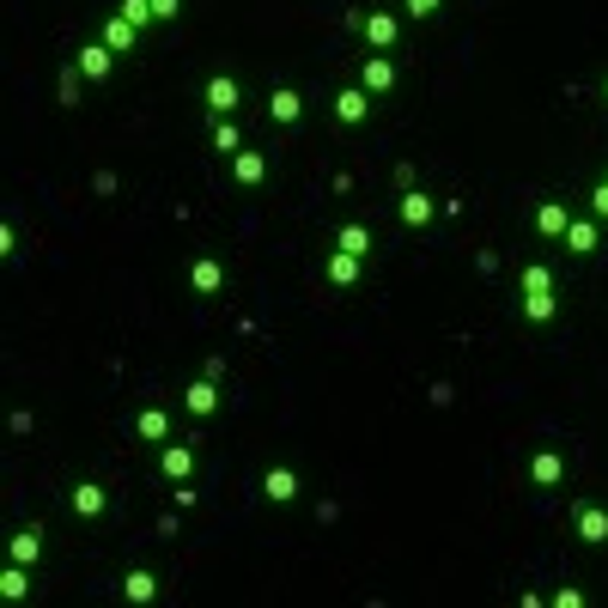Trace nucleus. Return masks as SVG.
I'll use <instances>...</instances> for the list:
<instances>
[{"mask_svg":"<svg viewBox=\"0 0 608 608\" xmlns=\"http://www.w3.org/2000/svg\"><path fill=\"white\" fill-rule=\"evenodd\" d=\"M262 493H268L274 505H292V499H298V475H292L286 463H274V469L262 475Z\"/></svg>","mask_w":608,"mask_h":608,"instance_id":"nucleus-17","label":"nucleus"},{"mask_svg":"<svg viewBox=\"0 0 608 608\" xmlns=\"http://www.w3.org/2000/svg\"><path fill=\"white\" fill-rule=\"evenodd\" d=\"M371 244H377V238H371V225H359V219L335 232V250H347V256H359V262L371 256Z\"/></svg>","mask_w":608,"mask_h":608,"instance_id":"nucleus-19","label":"nucleus"},{"mask_svg":"<svg viewBox=\"0 0 608 608\" xmlns=\"http://www.w3.org/2000/svg\"><path fill=\"white\" fill-rule=\"evenodd\" d=\"M572 536H578L584 548H602V542H608V505L584 499V505L572 511Z\"/></svg>","mask_w":608,"mask_h":608,"instance_id":"nucleus-2","label":"nucleus"},{"mask_svg":"<svg viewBox=\"0 0 608 608\" xmlns=\"http://www.w3.org/2000/svg\"><path fill=\"white\" fill-rule=\"evenodd\" d=\"M104 43H110V49H116V55H128V49H134V43H140V31H134V25H128V19H122V13H110V19H104Z\"/></svg>","mask_w":608,"mask_h":608,"instance_id":"nucleus-23","label":"nucleus"},{"mask_svg":"<svg viewBox=\"0 0 608 608\" xmlns=\"http://www.w3.org/2000/svg\"><path fill=\"white\" fill-rule=\"evenodd\" d=\"M201 98H207V110H213V116H232V110L244 104V86L232 80V73H213V80L201 86Z\"/></svg>","mask_w":608,"mask_h":608,"instance_id":"nucleus-4","label":"nucleus"},{"mask_svg":"<svg viewBox=\"0 0 608 608\" xmlns=\"http://www.w3.org/2000/svg\"><path fill=\"white\" fill-rule=\"evenodd\" d=\"M365 116H371V92L365 86H341L335 92V122L341 128H365Z\"/></svg>","mask_w":608,"mask_h":608,"instance_id":"nucleus-6","label":"nucleus"},{"mask_svg":"<svg viewBox=\"0 0 608 608\" xmlns=\"http://www.w3.org/2000/svg\"><path fill=\"white\" fill-rule=\"evenodd\" d=\"M517 292H554V274H548L542 262H529V268L517 274Z\"/></svg>","mask_w":608,"mask_h":608,"instance_id":"nucleus-27","label":"nucleus"},{"mask_svg":"<svg viewBox=\"0 0 608 608\" xmlns=\"http://www.w3.org/2000/svg\"><path fill=\"white\" fill-rule=\"evenodd\" d=\"M602 104H608V73H602Z\"/></svg>","mask_w":608,"mask_h":608,"instance_id":"nucleus-34","label":"nucleus"},{"mask_svg":"<svg viewBox=\"0 0 608 608\" xmlns=\"http://www.w3.org/2000/svg\"><path fill=\"white\" fill-rule=\"evenodd\" d=\"M116 13H122V19H128L134 31H146L152 19H159V13H152V0H122V7H116Z\"/></svg>","mask_w":608,"mask_h":608,"instance_id":"nucleus-28","label":"nucleus"},{"mask_svg":"<svg viewBox=\"0 0 608 608\" xmlns=\"http://www.w3.org/2000/svg\"><path fill=\"white\" fill-rule=\"evenodd\" d=\"M329 280H335V286H359V256L335 250V256H329Z\"/></svg>","mask_w":608,"mask_h":608,"instance_id":"nucleus-26","label":"nucleus"},{"mask_svg":"<svg viewBox=\"0 0 608 608\" xmlns=\"http://www.w3.org/2000/svg\"><path fill=\"white\" fill-rule=\"evenodd\" d=\"M73 67H80L86 73V80H110V67H116V49L98 37V43H80V49H73Z\"/></svg>","mask_w":608,"mask_h":608,"instance_id":"nucleus-5","label":"nucleus"},{"mask_svg":"<svg viewBox=\"0 0 608 608\" xmlns=\"http://www.w3.org/2000/svg\"><path fill=\"white\" fill-rule=\"evenodd\" d=\"M232 177H238V189H256V183H268V159L256 146H244L238 159H232Z\"/></svg>","mask_w":608,"mask_h":608,"instance_id":"nucleus-13","label":"nucleus"},{"mask_svg":"<svg viewBox=\"0 0 608 608\" xmlns=\"http://www.w3.org/2000/svg\"><path fill=\"white\" fill-rule=\"evenodd\" d=\"M523 317L529 323H554L560 317V298L554 292H523Z\"/></svg>","mask_w":608,"mask_h":608,"instance_id":"nucleus-24","label":"nucleus"},{"mask_svg":"<svg viewBox=\"0 0 608 608\" xmlns=\"http://www.w3.org/2000/svg\"><path fill=\"white\" fill-rule=\"evenodd\" d=\"M67 505H73V517H86V523H92V517H104V511H110V493H104L98 481H73Z\"/></svg>","mask_w":608,"mask_h":608,"instance_id":"nucleus-9","label":"nucleus"},{"mask_svg":"<svg viewBox=\"0 0 608 608\" xmlns=\"http://www.w3.org/2000/svg\"><path fill=\"white\" fill-rule=\"evenodd\" d=\"M529 481H536V487H560L566 481V456L560 450H536V456H529Z\"/></svg>","mask_w":608,"mask_h":608,"instance_id":"nucleus-12","label":"nucleus"},{"mask_svg":"<svg viewBox=\"0 0 608 608\" xmlns=\"http://www.w3.org/2000/svg\"><path fill=\"white\" fill-rule=\"evenodd\" d=\"M596 244H602V232H596V219H572V225H566V250H572V256H590Z\"/></svg>","mask_w":608,"mask_h":608,"instance_id":"nucleus-22","label":"nucleus"},{"mask_svg":"<svg viewBox=\"0 0 608 608\" xmlns=\"http://www.w3.org/2000/svg\"><path fill=\"white\" fill-rule=\"evenodd\" d=\"M566 225H572L566 201H542V207H536V232H542V238H566Z\"/></svg>","mask_w":608,"mask_h":608,"instance_id":"nucleus-18","label":"nucleus"},{"mask_svg":"<svg viewBox=\"0 0 608 608\" xmlns=\"http://www.w3.org/2000/svg\"><path fill=\"white\" fill-rule=\"evenodd\" d=\"M207 146H213V152H225V159H238V152H244V134H238V122H232V116H213V128H207Z\"/></svg>","mask_w":608,"mask_h":608,"instance_id":"nucleus-14","label":"nucleus"},{"mask_svg":"<svg viewBox=\"0 0 608 608\" xmlns=\"http://www.w3.org/2000/svg\"><path fill=\"white\" fill-rule=\"evenodd\" d=\"M590 213L608 219V177H596V189H590Z\"/></svg>","mask_w":608,"mask_h":608,"instance_id":"nucleus-32","label":"nucleus"},{"mask_svg":"<svg viewBox=\"0 0 608 608\" xmlns=\"http://www.w3.org/2000/svg\"><path fill=\"white\" fill-rule=\"evenodd\" d=\"M353 31H359L377 55L402 43V19H396V13H353Z\"/></svg>","mask_w":608,"mask_h":608,"instance_id":"nucleus-1","label":"nucleus"},{"mask_svg":"<svg viewBox=\"0 0 608 608\" xmlns=\"http://www.w3.org/2000/svg\"><path fill=\"white\" fill-rule=\"evenodd\" d=\"M432 213H438V201H432L426 189H402V201H396V219L408 225V232H420V225H432Z\"/></svg>","mask_w":608,"mask_h":608,"instance_id":"nucleus-8","label":"nucleus"},{"mask_svg":"<svg viewBox=\"0 0 608 608\" xmlns=\"http://www.w3.org/2000/svg\"><path fill=\"white\" fill-rule=\"evenodd\" d=\"M134 432H140L146 444H171V414H165V408H140V414H134Z\"/></svg>","mask_w":608,"mask_h":608,"instance_id":"nucleus-15","label":"nucleus"},{"mask_svg":"<svg viewBox=\"0 0 608 608\" xmlns=\"http://www.w3.org/2000/svg\"><path fill=\"white\" fill-rule=\"evenodd\" d=\"M183 408H189L195 420H213V414H219V377H195V384L183 390Z\"/></svg>","mask_w":608,"mask_h":608,"instance_id":"nucleus-10","label":"nucleus"},{"mask_svg":"<svg viewBox=\"0 0 608 608\" xmlns=\"http://www.w3.org/2000/svg\"><path fill=\"white\" fill-rule=\"evenodd\" d=\"M0 596H7V602H25L31 596V566H7V572H0Z\"/></svg>","mask_w":608,"mask_h":608,"instance_id":"nucleus-25","label":"nucleus"},{"mask_svg":"<svg viewBox=\"0 0 608 608\" xmlns=\"http://www.w3.org/2000/svg\"><path fill=\"white\" fill-rule=\"evenodd\" d=\"M438 7H444V0H402V13H408V19H432Z\"/></svg>","mask_w":608,"mask_h":608,"instance_id":"nucleus-30","label":"nucleus"},{"mask_svg":"<svg viewBox=\"0 0 608 608\" xmlns=\"http://www.w3.org/2000/svg\"><path fill=\"white\" fill-rule=\"evenodd\" d=\"M159 475L165 481H189L195 475V450L189 444H159Z\"/></svg>","mask_w":608,"mask_h":608,"instance_id":"nucleus-11","label":"nucleus"},{"mask_svg":"<svg viewBox=\"0 0 608 608\" xmlns=\"http://www.w3.org/2000/svg\"><path fill=\"white\" fill-rule=\"evenodd\" d=\"M189 292H195V298H219V292H225V262H219V256H195Z\"/></svg>","mask_w":608,"mask_h":608,"instance_id":"nucleus-7","label":"nucleus"},{"mask_svg":"<svg viewBox=\"0 0 608 608\" xmlns=\"http://www.w3.org/2000/svg\"><path fill=\"white\" fill-rule=\"evenodd\" d=\"M122 596L128 602H152V596H159V572H146V566L122 572Z\"/></svg>","mask_w":608,"mask_h":608,"instance_id":"nucleus-21","label":"nucleus"},{"mask_svg":"<svg viewBox=\"0 0 608 608\" xmlns=\"http://www.w3.org/2000/svg\"><path fill=\"white\" fill-rule=\"evenodd\" d=\"M548 602H554V608H584V590H572V584H560V590H554Z\"/></svg>","mask_w":608,"mask_h":608,"instance_id":"nucleus-31","label":"nucleus"},{"mask_svg":"<svg viewBox=\"0 0 608 608\" xmlns=\"http://www.w3.org/2000/svg\"><path fill=\"white\" fill-rule=\"evenodd\" d=\"M80 80H86V73H80V67L67 61V67H61V104H67V110L80 104Z\"/></svg>","mask_w":608,"mask_h":608,"instance_id":"nucleus-29","label":"nucleus"},{"mask_svg":"<svg viewBox=\"0 0 608 608\" xmlns=\"http://www.w3.org/2000/svg\"><path fill=\"white\" fill-rule=\"evenodd\" d=\"M7 554H13L19 566H37V554H43V529H37V523H25V529H19V536L7 542Z\"/></svg>","mask_w":608,"mask_h":608,"instance_id":"nucleus-20","label":"nucleus"},{"mask_svg":"<svg viewBox=\"0 0 608 608\" xmlns=\"http://www.w3.org/2000/svg\"><path fill=\"white\" fill-rule=\"evenodd\" d=\"M152 13H159V19H177V13H183V0H152Z\"/></svg>","mask_w":608,"mask_h":608,"instance_id":"nucleus-33","label":"nucleus"},{"mask_svg":"<svg viewBox=\"0 0 608 608\" xmlns=\"http://www.w3.org/2000/svg\"><path fill=\"white\" fill-rule=\"evenodd\" d=\"M396 80H402V73H396V61H390V55H365V61H359V86H365L371 98L396 92Z\"/></svg>","mask_w":608,"mask_h":608,"instance_id":"nucleus-3","label":"nucleus"},{"mask_svg":"<svg viewBox=\"0 0 608 608\" xmlns=\"http://www.w3.org/2000/svg\"><path fill=\"white\" fill-rule=\"evenodd\" d=\"M268 116H274L280 128H292V122L304 116V92H292V86H280V92H268Z\"/></svg>","mask_w":608,"mask_h":608,"instance_id":"nucleus-16","label":"nucleus"}]
</instances>
